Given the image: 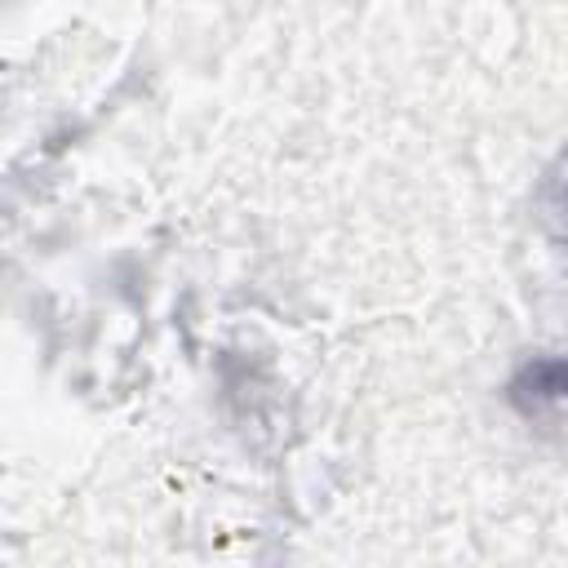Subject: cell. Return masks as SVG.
<instances>
[{"label":"cell","instance_id":"6da1fadb","mask_svg":"<svg viewBox=\"0 0 568 568\" xmlns=\"http://www.w3.org/2000/svg\"><path fill=\"white\" fill-rule=\"evenodd\" d=\"M510 399H515L519 408L568 404V351L528 359V364L515 373V382H510Z\"/></svg>","mask_w":568,"mask_h":568},{"label":"cell","instance_id":"7a4b0ae2","mask_svg":"<svg viewBox=\"0 0 568 568\" xmlns=\"http://www.w3.org/2000/svg\"><path fill=\"white\" fill-rule=\"evenodd\" d=\"M541 209H546V222H550L555 240L568 248V155L550 169V178L541 186Z\"/></svg>","mask_w":568,"mask_h":568}]
</instances>
